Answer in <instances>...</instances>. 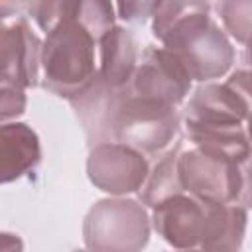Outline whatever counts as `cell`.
<instances>
[{"label":"cell","instance_id":"cell-8","mask_svg":"<svg viewBox=\"0 0 252 252\" xmlns=\"http://www.w3.org/2000/svg\"><path fill=\"white\" fill-rule=\"evenodd\" d=\"M132 94L159 100L165 104H181L191 89V77L165 47H146L128 83Z\"/></svg>","mask_w":252,"mask_h":252},{"label":"cell","instance_id":"cell-10","mask_svg":"<svg viewBox=\"0 0 252 252\" xmlns=\"http://www.w3.org/2000/svg\"><path fill=\"white\" fill-rule=\"evenodd\" d=\"M126 89L128 85L118 89L102 81L98 75H94L81 93L69 98L73 112L85 132L89 148L112 142L114 118L126 94Z\"/></svg>","mask_w":252,"mask_h":252},{"label":"cell","instance_id":"cell-22","mask_svg":"<svg viewBox=\"0 0 252 252\" xmlns=\"http://www.w3.org/2000/svg\"><path fill=\"white\" fill-rule=\"evenodd\" d=\"M158 0H116L118 16L124 22H144L152 16Z\"/></svg>","mask_w":252,"mask_h":252},{"label":"cell","instance_id":"cell-3","mask_svg":"<svg viewBox=\"0 0 252 252\" xmlns=\"http://www.w3.org/2000/svg\"><path fill=\"white\" fill-rule=\"evenodd\" d=\"M150 215L136 199L96 201L83 220V240L89 250L136 252L150 240Z\"/></svg>","mask_w":252,"mask_h":252},{"label":"cell","instance_id":"cell-11","mask_svg":"<svg viewBox=\"0 0 252 252\" xmlns=\"http://www.w3.org/2000/svg\"><path fill=\"white\" fill-rule=\"evenodd\" d=\"M207 203L185 191L167 197L158 203L152 213V224L156 232L173 248H195L201 244Z\"/></svg>","mask_w":252,"mask_h":252},{"label":"cell","instance_id":"cell-4","mask_svg":"<svg viewBox=\"0 0 252 252\" xmlns=\"http://www.w3.org/2000/svg\"><path fill=\"white\" fill-rule=\"evenodd\" d=\"M161 43L177 57L191 81L207 83L220 79L234 63V47L228 35L209 14L179 26Z\"/></svg>","mask_w":252,"mask_h":252},{"label":"cell","instance_id":"cell-24","mask_svg":"<svg viewBox=\"0 0 252 252\" xmlns=\"http://www.w3.org/2000/svg\"><path fill=\"white\" fill-rule=\"evenodd\" d=\"M24 244L22 240L16 236V234H10V232H0V250H20Z\"/></svg>","mask_w":252,"mask_h":252},{"label":"cell","instance_id":"cell-7","mask_svg":"<svg viewBox=\"0 0 252 252\" xmlns=\"http://www.w3.org/2000/svg\"><path fill=\"white\" fill-rule=\"evenodd\" d=\"M150 171V163L142 152L122 142H104L93 146L87 159V175L91 183L110 195L136 193Z\"/></svg>","mask_w":252,"mask_h":252},{"label":"cell","instance_id":"cell-9","mask_svg":"<svg viewBox=\"0 0 252 252\" xmlns=\"http://www.w3.org/2000/svg\"><path fill=\"white\" fill-rule=\"evenodd\" d=\"M41 43L26 18H18L12 26L0 22V83L12 81L24 89L37 87Z\"/></svg>","mask_w":252,"mask_h":252},{"label":"cell","instance_id":"cell-18","mask_svg":"<svg viewBox=\"0 0 252 252\" xmlns=\"http://www.w3.org/2000/svg\"><path fill=\"white\" fill-rule=\"evenodd\" d=\"M67 18L89 32L96 43L106 32L116 26L112 0H73Z\"/></svg>","mask_w":252,"mask_h":252},{"label":"cell","instance_id":"cell-15","mask_svg":"<svg viewBox=\"0 0 252 252\" xmlns=\"http://www.w3.org/2000/svg\"><path fill=\"white\" fill-rule=\"evenodd\" d=\"M185 130L193 146L224 154L238 161H248L250 158V140H248L246 124H236V126L185 124Z\"/></svg>","mask_w":252,"mask_h":252},{"label":"cell","instance_id":"cell-19","mask_svg":"<svg viewBox=\"0 0 252 252\" xmlns=\"http://www.w3.org/2000/svg\"><path fill=\"white\" fill-rule=\"evenodd\" d=\"M217 12L222 20L224 30L240 43H248L250 35V14H252V0H219Z\"/></svg>","mask_w":252,"mask_h":252},{"label":"cell","instance_id":"cell-14","mask_svg":"<svg viewBox=\"0 0 252 252\" xmlns=\"http://www.w3.org/2000/svg\"><path fill=\"white\" fill-rule=\"evenodd\" d=\"M248 222V207L236 203H207L205 230L199 248L234 252L242 246Z\"/></svg>","mask_w":252,"mask_h":252},{"label":"cell","instance_id":"cell-20","mask_svg":"<svg viewBox=\"0 0 252 252\" xmlns=\"http://www.w3.org/2000/svg\"><path fill=\"white\" fill-rule=\"evenodd\" d=\"M73 0H24L28 16L37 24L41 32H51L59 22L69 16Z\"/></svg>","mask_w":252,"mask_h":252},{"label":"cell","instance_id":"cell-12","mask_svg":"<svg viewBox=\"0 0 252 252\" xmlns=\"http://www.w3.org/2000/svg\"><path fill=\"white\" fill-rule=\"evenodd\" d=\"M41 161V144L26 122L0 124V185L22 179Z\"/></svg>","mask_w":252,"mask_h":252},{"label":"cell","instance_id":"cell-1","mask_svg":"<svg viewBox=\"0 0 252 252\" xmlns=\"http://www.w3.org/2000/svg\"><path fill=\"white\" fill-rule=\"evenodd\" d=\"M94 51V37L71 18H65L47 32L41 43L39 85L61 98H73L96 75Z\"/></svg>","mask_w":252,"mask_h":252},{"label":"cell","instance_id":"cell-6","mask_svg":"<svg viewBox=\"0 0 252 252\" xmlns=\"http://www.w3.org/2000/svg\"><path fill=\"white\" fill-rule=\"evenodd\" d=\"M250 114V73L234 71L224 83H201L185 108V124L236 126Z\"/></svg>","mask_w":252,"mask_h":252},{"label":"cell","instance_id":"cell-2","mask_svg":"<svg viewBox=\"0 0 252 252\" xmlns=\"http://www.w3.org/2000/svg\"><path fill=\"white\" fill-rule=\"evenodd\" d=\"M179 177L183 191L197 199L248 207V161L195 146L187 152L181 150Z\"/></svg>","mask_w":252,"mask_h":252},{"label":"cell","instance_id":"cell-21","mask_svg":"<svg viewBox=\"0 0 252 252\" xmlns=\"http://www.w3.org/2000/svg\"><path fill=\"white\" fill-rule=\"evenodd\" d=\"M26 106H28L26 89L12 81H2L0 83V124L12 122L18 116H22L26 112Z\"/></svg>","mask_w":252,"mask_h":252},{"label":"cell","instance_id":"cell-5","mask_svg":"<svg viewBox=\"0 0 252 252\" xmlns=\"http://www.w3.org/2000/svg\"><path fill=\"white\" fill-rule=\"evenodd\" d=\"M179 126L181 116L177 106L132 94L126 89L114 118L112 142H122L144 156H154L173 142Z\"/></svg>","mask_w":252,"mask_h":252},{"label":"cell","instance_id":"cell-13","mask_svg":"<svg viewBox=\"0 0 252 252\" xmlns=\"http://www.w3.org/2000/svg\"><path fill=\"white\" fill-rule=\"evenodd\" d=\"M96 47V75L112 87H126L138 65V43L134 33L122 26H114L98 39Z\"/></svg>","mask_w":252,"mask_h":252},{"label":"cell","instance_id":"cell-16","mask_svg":"<svg viewBox=\"0 0 252 252\" xmlns=\"http://www.w3.org/2000/svg\"><path fill=\"white\" fill-rule=\"evenodd\" d=\"M179 154H181V144H175L171 150L165 152L163 158H159L154 169L148 171L144 185L138 189L140 203L144 207L154 209L158 203L183 191L179 177Z\"/></svg>","mask_w":252,"mask_h":252},{"label":"cell","instance_id":"cell-17","mask_svg":"<svg viewBox=\"0 0 252 252\" xmlns=\"http://www.w3.org/2000/svg\"><path fill=\"white\" fill-rule=\"evenodd\" d=\"M209 12H211L209 0H158L150 16L154 37L163 41L179 26L199 16H207Z\"/></svg>","mask_w":252,"mask_h":252},{"label":"cell","instance_id":"cell-23","mask_svg":"<svg viewBox=\"0 0 252 252\" xmlns=\"http://www.w3.org/2000/svg\"><path fill=\"white\" fill-rule=\"evenodd\" d=\"M24 8V0H0V20L16 16Z\"/></svg>","mask_w":252,"mask_h":252}]
</instances>
